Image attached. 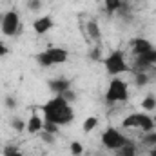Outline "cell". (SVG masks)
Returning a JSON list of instances; mask_svg holds the SVG:
<instances>
[{"label": "cell", "mask_w": 156, "mask_h": 156, "mask_svg": "<svg viewBox=\"0 0 156 156\" xmlns=\"http://www.w3.org/2000/svg\"><path fill=\"white\" fill-rule=\"evenodd\" d=\"M69 151H71V156H82L83 154V145L80 142H71Z\"/></svg>", "instance_id": "24"}, {"label": "cell", "mask_w": 156, "mask_h": 156, "mask_svg": "<svg viewBox=\"0 0 156 156\" xmlns=\"http://www.w3.org/2000/svg\"><path fill=\"white\" fill-rule=\"evenodd\" d=\"M96 125H98V118H96V116H87L85 120H83L82 129H83V133H91Z\"/></svg>", "instance_id": "19"}, {"label": "cell", "mask_w": 156, "mask_h": 156, "mask_svg": "<svg viewBox=\"0 0 156 156\" xmlns=\"http://www.w3.org/2000/svg\"><path fill=\"white\" fill-rule=\"evenodd\" d=\"M51 27H53V18L49 15L47 16H40V18H37L33 22V29H35L37 35H45Z\"/></svg>", "instance_id": "9"}, {"label": "cell", "mask_w": 156, "mask_h": 156, "mask_svg": "<svg viewBox=\"0 0 156 156\" xmlns=\"http://www.w3.org/2000/svg\"><path fill=\"white\" fill-rule=\"evenodd\" d=\"M104 67H105L107 75H111V76H118V75H123V73L131 71V67L125 64V56L120 49L113 51L111 55H107L104 58Z\"/></svg>", "instance_id": "2"}, {"label": "cell", "mask_w": 156, "mask_h": 156, "mask_svg": "<svg viewBox=\"0 0 156 156\" xmlns=\"http://www.w3.org/2000/svg\"><path fill=\"white\" fill-rule=\"evenodd\" d=\"M129 100V85L122 78H113L107 91H105V102L116 104V102H127Z\"/></svg>", "instance_id": "3"}, {"label": "cell", "mask_w": 156, "mask_h": 156, "mask_svg": "<svg viewBox=\"0 0 156 156\" xmlns=\"http://www.w3.org/2000/svg\"><path fill=\"white\" fill-rule=\"evenodd\" d=\"M127 142H129V140H127L118 129H115V127H107V129L102 133V145L107 147V149H111V151H116L120 147H123Z\"/></svg>", "instance_id": "4"}, {"label": "cell", "mask_w": 156, "mask_h": 156, "mask_svg": "<svg viewBox=\"0 0 156 156\" xmlns=\"http://www.w3.org/2000/svg\"><path fill=\"white\" fill-rule=\"evenodd\" d=\"M2 20H4V15H2V13H0V24H2Z\"/></svg>", "instance_id": "32"}, {"label": "cell", "mask_w": 156, "mask_h": 156, "mask_svg": "<svg viewBox=\"0 0 156 156\" xmlns=\"http://www.w3.org/2000/svg\"><path fill=\"white\" fill-rule=\"evenodd\" d=\"M45 51H47L49 58L53 60V66H55V64H66L67 58H69V53H67V49H64V47H49V49H45Z\"/></svg>", "instance_id": "8"}, {"label": "cell", "mask_w": 156, "mask_h": 156, "mask_svg": "<svg viewBox=\"0 0 156 156\" xmlns=\"http://www.w3.org/2000/svg\"><path fill=\"white\" fill-rule=\"evenodd\" d=\"M7 2H11V0H7Z\"/></svg>", "instance_id": "36"}, {"label": "cell", "mask_w": 156, "mask_h": 156, "mask_svg": "<svg viewBox=\"0 0 156 156\" xmlns=\"http://www.w3.org/2000/svg\"><path fill=\"white\" fill-rule=\"evenodd\" d=\"M35 60H37V64H38V66H42V67H51V66H53V60L49 58L47 51H42V53H37Z\"/></svg>", "instance_id": "17"}, {"label": "cell", "mask_w": 156, "mask_h": 156, "mask_svg": "<svg viewBox=\"0 0 156 156\" xmlns=\"http://www.w3.org/2000/svg\"><path fill=\"white\" fill-rule=\"evenodd\" d=\"M129 47H131L133 55L138 56V55H144V53H147L149 49H153V44H151L149 40L138 37V38H131L129 40Z\"/></svg>", "instance_id": "7"}, {"label": "cell", "mask_w": 156, "mask_h": 156, "mask_svg": "<svg viewBox=\"0 0 156 156\" xmlns=\"http://www.w3.org/2000/svg\"><path fill=\"white\" fill-rule=\"evenodd\" d=\"M153 120H154V127H156V116H153Z\"/></svg>", "instance_id": "33"}, {"label": "cell", "mask_w": 156, "mask_h": 156, "mask_svg": "<svg viewBox=\"0 0 156 156\" xmlns=\"http://www.w3.org/2000/svg\"><path fill=\"white\" fill-rule=\"evenodd\" d=\"M142 144L145 145V147H154L156 145V133L154 131H151V133H145V136L142 138Z\"/></svg>", "instance_id": "20"}, {"label": "cell", "mask_w": 156, "mask_h": 156, "mask_svg": "<svg viewBox=\"0 0 156 156\" xmlns=\"http://www.w3.org/2000/svg\"><path fill=\"white\" fill-rule=\"evenodd\" d=\"M98 156H107V154H98Z\"/></svg>", "instance_id": "34"}, {"label": "cell", "mask_w": 156, "mask_h": 156, "mask_svg": "<svg viewBox=\"0 0 156 156\" xmlns=\"http://www.w3.org/2000/svg\"><path fill=\"white\" fill-rule=\"evenodd\" d=\"M42 129H44V118H40L38 115H31L29 120H27V125H26V131L29 133V134H37V133H42Z\"/></svg>", "instance_id": "11"}, {"label": "cell", "mask_w": 156, "mask_h": 156, "mask_svg": "<svg viewBox=\"0 0 156 156\" xmlns=\"http://www.w3.org/2000/svg\"><path fill=\"white\" fill-rule=\"evenodd\" d=\"M104 5H105V11L109 15L113 13H118L120 7H122V0H104Z\"/></svg>", "instance_id": "18"}, {"label": "cell", "mask_w": 156, "mask_h": 156, "mask_svg": "<svg viewBox=\"0 0 156 156\" xmlns=\"http://www.w3.org/2000/svg\"><path fill=\"white\" fill-rule=\"evenodd\" d=\"M26 125H27V122H24L20 116H15L13 120H11V127H13L16 133H22V131L26 129Z\"/></svg>", "instance_id": "21"}, {"label": "cell", "mask_w": 156, "mask_h": 156, "mask_svg": "<svg viewBox=\"0 0 156 156\" xmlns=\"http://www.w3.org/2000/svg\"><path fill=\"white\" fill-rule=\"evenodd\" d=\"M142 116H144V113H133V115H129V116H125V118H123L122 125H123L125 129L140 127V122H142Z\"/></svg>", "instance_id": "12"}, {"label": "cell", "mask_w": 156, "mask_h": 156, "mask_svg": "<svg viewBox=\"0 0 156 156\" xmlns=\"http://www.w3.org/2000/svg\"><path fill=\"white\" fill-rule=\"evenodd\" d=\"M49 89L55 94H62L64 91L71 89V80H67V78H53V80H49Z\"/></svg>", "instance_id": "10"}, {"label": "cell", "mask_w": 156, "mask_h": 156, "mask_svg": "<svg viewBox=\"0 0 156 156\" xmlns=\"http://www.w3.org/2000/svg\"><path fill=\"white\" fill-rule=\"evenodd\" d=\"M40 138H42L44 144H49V145H53V144L56 142L55 134H51V133H47V131H42V133H40Z\"/></svg>", "instance_id": "25"}, {"label": "cell", "mask_w": 156, "mask_h": 156, "mask_svg": "<svg viewBox=\"0 0 156 156\" xmlns=\"http://www.w3.org/2000/svg\"><path fill=\"white\" fill-rule=\"evenodd\" d=\"M154 64H156V49L154 47L149 49L144 55L134 56V69H136V73H145V69H149Z\"/></svg>", "instance_id": "6"}, {"label": "cell", "mask_w": 156, "mask_h": 156, "mask_svg": "<svg viewBox=\"0 0 156 156\" xmlns=\"http://www.w3.org/2000/svg\"><path fill=\"white\" fill-rule=\"evenodd\" d=\"M136 2H140V0H136Z\"/></svg>", "instance_id": "35"}, {"label": "cell", "mask_w": 156, "mask_h": 156, "mask_svg": "<svg viewBox=\"0 0 156 156\" xmlns=\"http://www.w3.org/2000/svg\"><path fill=\"white\" fill-rule=\"evenodd\" d=\"M87 35H89V38L93 40V42H100V27H98V24L94 22V20H89L87 22Z\"/></svg>", "instance_id": "13"}, {"label": "cell", "mask_w": 156, "mask_h": 156, "mask_svg": "<svg viewBox=\"0 0 156 156\" xmlns=\"http://www.w3.org/2000/svg\"><path fill=\"white\" fill-rule=\"evenodd\" d=\"M42 113H44V120L45 122H53L58 127L60 125H69L75 118V113L71 109V104L66 102L60 94H56L55 98H51L49 102H45L44 105H40Z\"/></svg>", "instance_id": "1"}, {"label": "cell", "mask_w": 156, "mask_h": 156, "mask_svg": "<svg viewBox=\"0 0 156 156\" xmlns=\"http://www.w3.org/2000/svg\"><path fill=\"white\" fill-rule=\"evenodd\" d=\"M2 154L4 156H24V153L18 147H15V145H5L4 151H2Z\"/></svg>", "instance_id": "23"}, {"label": "cell", "mask_w": 156, "mask_h": 156, "mask_svg": "<svg viewBox=\"0 0 156 156\" xmlns=\"http://www.w3.org/2000/svg\"><path fill=\"white\" fill-rule=\"evenodd\" d=\"M140 105H142V109H144L145 113H147V111H154L156 109V96L154 94H147V96L142 100Z\"/></svg>", "instance_id": "16"}, {"label": "cell", "mask_w": 156, "mask_h": 156, "mask_svg": "<svg viewBox=\"0 0 156 156\" xmlns=\"http://www.w3.org/2000/svg\"><path fill=\"white\" fill-rule=\"evenodd\" d=\"M0 29L5 37H16V33L22 29L20 26V16L16 11H7L4 13V20L0 24Z\"/></svg>", "instance_id": "5"}, {"label": "cell", "mask_w": 156, "mask_h": 156, "mask_svg": "<svg viewBox=\"0 0 156 156\" xmlns=\"http://www.w3.org/2000/svg\"><path fill=\"white\" fill-rule=\"evenodd\" d=\"M116 156H136V145L129 140L123 147L116 149Z\"/></svg>", "instance_id": "15"}, {"label": "cell", "mask_w": 156, "mask_h": 156, "mask_svg": "<svg viewBox=\"0 0 156 156\" xmlns=\"http://www.w3.org/2000/svg\"><path fill=\"white\" fill-rule=\"evenodd\" d=\"M42 7V0H27V9L29 11H38Z\"/></svg>", "instance_id": "28"}, {"label": "cell", "mask_w": 156, "mask_h": 156, "mask_svg": "<svg viewBox=\"0 0 156 156\" xmlns=\"http://www.w3.org/2000/svg\"><path fill=\"white\" fill-rule=\"evenodd\" d=\"M42 131H47V133H51V134H56V133H58V125L53 123V122H45V120H44V129H42Z\"/></svg>", "instance_id": "27"}, {"label": "cell", "mask_w": 156, "mask_h": 156, "mask_svg": "<svg viewBox=\"0 0 156 156\" xmlns=\"http://www.w3.org/2000/svg\"><path fill=\"white\" fill-rule=\"evenodd\" d=\"M4 104H5L7 109H15V107H16V100H15L13 96H5V98H4Z\"/></svg>", "instance_id": "29"}, {"label": "cell", "mask_w": 156, "mask_h": 156, "mask_svg": "<svg viewBox=\"0 0 156 156\" xmlns=\"http://www.w3.org/2000/svg\"><path fill=\"white\" fill-rule=\"evenodd\" d=\"M5 55H7V47L0 42V58H2V56H5Z\"/></svg>", "instance_id": "30"}, {"label": "cell", "mask_w": 156, "mask_h": 156, "mask_svg": "<svg viewBox=\"0 0 156 156\" xmlns=\"http://www.w3.org/2000/svg\"><path fill=\"white\" fill-rule=\"evenodd\" d=\"M149 75L147 73H136V78H134V83H136V87H145L147 83H149Z\"/></svg>", "instance_id": "22"}, {"label": "cell", "mask_w": 156, "mask_h": 156, "mask_svg": "<svg viewBox=\"0 0 156 156\" xmlns=\"http://www.w3.org/2000/svg\"><path fill=\"white\" fill-rule=\"evenodd\" d=\"M60 96H62L66 102H69V104H73V102L76 100V94H75V91H73V89H67V91H64Z\"/></svg>", "instance_id": "26"}, {"label": "cell", "mask_w": 156, "mask_h": 156, "mask_svg": "<svg viewBox=\"0 0 156 156\" xmlns=\"http://www.w3.org/2000/svg\"><path fill=\"white\" fill-rule=\"evenodd\" d=\"M149 156H156V145H154V147H151V151H149Z\"/></svg>", "instance_id": "31"}, {"label": "cell", "mask_w": 156, "mask_h": 156, "mask_svg": "<svg viewBox=\"0 0 156 156\" xmlns=\"http://www.w3.org/2000/svg\"><path fill=\"white\" fill-rule=\"evenodd\" d=\"M138 129H142L144 133H151V131H154V120H153V116H149L147 113H144Z\"/></svg>", "instance_id": "14"}]
</instances>
